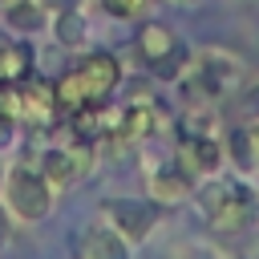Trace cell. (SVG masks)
<instances>
[{"instance_id": "1", "label": "cell", "mask_w": 259, "mask_h": 259, "mask_svg": "<svg viewBox=\"0 0 259 259\" xmlns=\"http://www.w3.org/2000/svg\"><path fill=\"white\" fill-rule=\"evenodd\" d=\"M4 198H8V210L16 214V219H28V223H36V219H45L49 210H53V190H49V182L36 174V170H28V166H16L12 174H8V182H4Z\"/></svg>"}, {"instance_id": "2", "label": "cell", "mask_w": 259, "mask_h": 259, "mask_svg": "<svg viewBox=\"0 0 259 259\" xmlns=\"http://www.w3.org/2000/svg\"><path fill=\"white\" fill-rule=\"evenodd\" d=\"M101 219H109V227L125 239V243H146L154 223H158V210L142 198H105L101 202Z\"/></svg>"}, {"instance_id": "3", "label": "cell", "mask_w": 259, "mask_h": 259, "mask_svg": "<svg viewBox=\"0 0 259 259\" xmlns=\"http://www.w3.org/2000/svg\"><path fill=\"white\" fill-rule=\"evenodd\" d=\"M77 73L85 77V89H89L93 101H105V97L121 85V65H117L109 53H93V57H85V61L77 65Z\"/></svg>"}, {"instance_id": "4", "label": "cell", "mask_w": 259, "mask_h": 259, "mask_svg": "<svg viewBox=\"0 0 259 259\" xmlns=\"http://www.w3.org/2000/svg\"><path fill=\"white\" fill-rule=\"evenodd\" d=\"M206 219H210L214 231H243V227H251V223H255V198H251V190H247V186H243V190L235 186Z\"/></svg>"}, {"instance_id": "5", "label": "cell", "mask_w": 259, "mask_h": 259, "mask_svg": "<svg viewBox=\"0 0 259 259\" xmlns=\"http://www.w3.org/2000/svg\"><path fill=\"white\" fill-rule=\"evenodd\" d=\"M227 162V154H223V146L210 138V134H186L182 138V170L190 174H214L219 166Z\"/></svg>"}, {"instance_id": "6", "label": "cell", "mask_w": 259, "mask_h": 259, "mask_svg": "<svg viewBox=\"0 0 259 259\" xmlns=\"http://www.w3.org/2000/svg\"><path fill=\"white\" fill-rule=\"evenodd\" d=\"M150 190L162 198V202H182L186 194H194V182H190V174L174 162V166H162V170H154V178H150Z\"/></svg>"}, {"instance_id": "7", "label": "cell", "mask_w": 259, "mask_h": 259, "mask_svg": "<svg viewBox=\"0 0 259 259\" xmlns=\"http://www.w3.org/2000/svg\"><path fill=\"white\" fill-rule=\"evenodd\" d=\"M32 73V49L24 40L0 45V85H24Z\"/></svg>"}, {"instance_id": "8", "label": "cell", "mask_w": 259, "mask_h": 259, "mask_svg": "<svg viewBox=\"0 0 259 259\" xmlns=\"http://www.w3.org/2000/svg\"><path fill=\"white\" fill-rule=\"evenodd\" d=\"M81 255H85V259H130V243H125L113 227H97V231L85 235Z\"/></svg>"}, {"instance_id": "9", "label": "cell", "mask_w": 259, "mask_h": 259, "mask_svg": "<svg viewBox=\"0 0 259 259\" xmlns=\"http://www.w3.org/2000/svg\"><path fill=\"white\" fill-rule=\"evenodd\" d=\"M223 154H227V162H231V166H239V170H251V166H259L255 130H247V125L231 130V134H227V146H223Z\"/></svg>"}, {"instance_id": "10", "label": "cell", "mask_w": 259, "mask_h": 259, "mask_svg": "<svg viewBox=\"0 0 259 259\" xmlns=\"http://www.w3.org/2000/svg\"><path fill=\"white\" fill-rule=\"evenodd\" d=\"M53 101L61 105V109H69V113H77L81 105H89L93 97H89V89H85V77L77 73V69H69L57 85H53Z\"/></svg>"}, {"instance_id": "11", "label": "cell", "mask_w": 259, "mask_h": 259, "mask_svg": "<svg viewBox=\"0 0 259 259\" xmlns=\"http://www.w3.org/2000/svg\"><path fill=\"white\" fill-rule=\"evenodd\" d=\"M178 40H174V32L166 28V24H158V20H146L142 28H138V53L146 57V61H154V57H162V53H170Z\"/></svg>"}, {"instance_id": "12", "label": "cell", "mask_w": 259, "mask_h": 259, "mask_svg": "<svg viewBox=\"0 0 259 259\" xmlns=\"http://www.w3.org/2000/svg\"><path fill=\"white\" fill-rule=\"evenodd\" d=\"M40 178L49 182V190L57 194L61 186H69L77 174H73V158H69V150H49L45 158H40Z\"/></svg>"}, {"instance_id": "13", "label": "cell", "mask_w": 259, "mask_h": 259, "mask_svg": "<svg viewBox=\"0 0 259 259\" xmlns=\"http://www.w3.org/2000/svg\"><path fill=\"white\" fill-rule=\"evenodd\" d=\"M4 24H8L12 32H36V28L45 24L40 0H16V4H8V8H4Z\"/></svg>"}, {"instance_id": "14", "label": "cell", "mask_w": 259, "mask_h": 259, "mask_svg": "<svg viewBox=\"0 0 259 259\" xmlns=\"http://www.w3.org/2000/svg\"><path fill=\"white\" fill-rule=\"evenodd\" d=\"M53 32H57V40H61L65 49H77V45H85V36H89V24H85V16H81L77 8H65V12H57V24H53Z\"/></svg>"}, {"instance_id": "15", "label": "cell", "mask_w": 259, "mask_h": 259, "mask_svg": "<svg viewBox=\"0 0 259 259\" xmlns=\"http://www.w3.org/2000/svg\"><path fill=\"white\" fill-rule=\"evenodd\" d=\"M150 130H154V113L146 109V101H142V105H130V109L117 117V134H121V138H146Z\"/></svg>"}, {"instance_id": "16", "label": "cell", "mask_w": 259, "mask_h": 259, "mask_svg": "<svg viewBox=\"0 0 259 259\" xmlns=\"http://www.w3.org/2000/svg\"><path fill=\"white\" fill-rule=\"evenodd\" d=\"M182 69H186V49H182V45H174L170 53H162V57L150 61V73H154L158 81H178Z\"/></svg>"}, {"instance_id": "17", "label": "cell", "mask_w": 259, "mask_h": 259, "mask_svg": "<svg viewBox=\"0 0 259 259\" xmlns=\"http://www.w3.org/2000/svg\"><path fill=\"white\" fill-rule=\"evenodd\" d=\"M101 8H105L109 16H121V20H134V16H142V8H146V0H101Z\"/></svg>"}, {"instance_id": "18", "label": "cell", "mask_w": 259, "mask_h": 259, "mask_svg": "<svg viewBox=\"0 0 259 259\" xmlns=\"http://www.w3.org/2000/svg\"><path fill=\"white\" fill-rule=\"evenodd\" d=\"M69 158H73V174H77V178L89 174V170H93V146H89V138H81V146H73Z\"/></svg>"}, {"instance_id": "19", "label": "cell", "mask_w": 259, "mask_h": 259, "mask_svg": "<svg viewBox=\"0 0 259 259\" xmlns=\"http://www.w3.org/2000/svg\"><path fill=\"white\" fill-rule=\"evenodd\" d=\"M231 190H235V182H210V186H206V190L198 194V202H202V210L210 214V210H214V206H219V202H223V198H227Z\"/></svg>"}, {"instance_id": "20", "label": "cell", "mask_w": 259, "mask_h": 259, "mask_svg": "<svg viewBox=\"0 0 259 259\" xmlns=\"http://www.w3.org/2000/svg\"><path fill=\"white\" fill-rule=\"evenodd\" d=\"M12 243V210L8 206H0V251Z\"/></svg>"}, {"instance_id": "21", "label": "cell", "mask_w": 259, "mask_h": 259, "mask_svg": "<svg viewBox=\"0 0 259 259\" xmlns=\"http://www.w3.org/2000/svg\"><path fill=\"white\" fill-rule=\"evenodd\" d=\"M8 142H12V117L0 113V146H8Z\"/></svg>"}, {"instance_id": "22", "label": "cell", "mask_w": 259, "mask_h": 259, "mask_svg": "<svg viewBox=\"0 0 259 259\" xmlns=\"http://www.w3.org/2000/svg\"><path fill=\"white\" fill-rule=\"evenodd\" d=\"M243 113L247 117H259V89H251V101H243Z\"/></svg>"}, {"instance_id": "23", "label": "cell", "mask_w": 259, "mask_h": 259, "mask_svg": "<svg viewBox=\"0 0 259 259\" xmlns=\"http://www.w3.org/2000/svg\"><path fill=\"white\" fill-rule=\"evenodd\" d=\"M40 8H53V12H65V8H77V0H40Z\"/></svg>"}, {"instance_id": "24", "label": "cell", "mask_w": 259, "mask_h": 259, "mask_svg": "<svg viewBox=\"0 0 259 259\" xmlns=\"http://www.w3.org/2000/svg\"><path fill=\"white\" fill-rule=\"evenodd\" d=\"M255 150H259V130H255Z\"/></svg>"}, {"instance_id": "25", "label": "cell", "mask_w": 259, "mask_h": 259, "mask_svg": "<svg viewBox=\"0 0 259 259\" xmlns=\"http://www.w3.org/2000/svg\"><path fill=\"white\" fill-rule=\"evenodd\" d=\"M178 4H198V0H178Z\"/></svg>"}]
</instances>
